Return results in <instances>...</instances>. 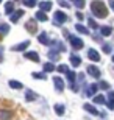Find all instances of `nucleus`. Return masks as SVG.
Here are the masks:
<instances>
[{
    "mask_svg": "<svg viewBox=\"0 0 114 120\" xmlns=\"http://www.w3.org/2000/svg\"><path fill=\"white\" fill-rule=\"evenodd\" d=\"M91 9H92V13L95 14L97 17H106V14H108V9H106L105 3H103V2H100V0L92 2Z\"/></svg>",
    "mask_w": 114,
    "mask_h": 120,
    "instance_id": "nucleus-1",
    "label": "nucleus"
},
{
    "mask_svg": "<svg viewBox=\"0 0 114 120\" xmlns=\"http://www.w3.org/2000/svg\"><path fill=\"white\" fill-rule=\"evenodd\" d=\"M66 20H67V16L64 13H61V11H56V13H55V20H53L55 25L59 27V25H61L63 22H66Z\"/></svg>",
    "mask_w": 114,
    "mask_h": 120,
    "instance_id": "nucleus-2",
    "label": "nucleus"
},
{
    "mask_svg": "<svg viewBox=\"0 0 114 120\" xmlns=\"http://www.w3.org/2000/svg\"><path fill=\"white\" fill-rule=\"evenodd\" d=\"M28 45H30V41H24V42H19V44L13 45L11 50H13V52H24V50L28 49Z\"/></svg>",
    "mask_w": 114,
    "mask_h": 120,
    "instance_id": "nucleus-3",
    "label": "nucleus"
},
{
    "mask_svg": "<svg viewBox=\"0 0 114 120\" xmlns=\"http://www.w3.org/2000/svg\"><path fill=\"white\" fill-rule=\"evenodd\" d=\"M69 41H70V44H72V47H74L75 50H80L81 47H83V41L80 39V38H75V36H69Z\"/></svg>",
    "mask_w": 114,
    "mask_h": 120,
    "instance_id": "nucleus-4",
    "label": "nucleus"
},
{
    "mask_svg": "<svg viewBox=\"0 0 114 120\" xmlns=\"http://www.w3.org/2000/svg\"><path fill=\"white\" fill-rule=\"evenodd\" d=\"M88 73L91 76H94V78H100V75H102V72H100V69L97 66H89L88 67Z\"/></svg>",
    "mask_w": 114,
    "mask_h": 120,
    "instance_id": "nucleus-5",
    "label": "nucleus"
},
{
    "mask_svg": "<svg viewBox=\"0 0 114 120\" xmlns=\"http://www.w3.org/2000/svg\"><path fill=\"white\" fill-rule=\"evenodd\" d=\"M53 84H55L58 92H63V89H64V81H63L59 76H55V78H53Z\"/></svg>",
    "mask_w": 114,
    "mask_h": 120,
    "instance_id": "nucleus-6",
    "label": "nucleus"
},
{
    "mask_svg": "<svg viewBox=\"0 0 114 120\" xmlns=\"http://www.w3.org/2000/svg\"><path fill=\"white\" fill-rule=\"evenodd\" d=\"M27 59H30V61L33 62H39V55L36 53V52H27L25 55H24Z\"/></svg>",
    "mask_w": 114,
    "mask_h": 120,
    "instance_id": "nucleus-7",
    "label": "nucleus"
},
{
    "mask_svg": "<svg viewBox=\"0 0 114 120\" xmlns=\"http://www.w3.org/2000/svg\"><path fill=\"white\" fill-rule=\"evenodd\" d=\"M22 16H24V11H22V9H17V11H14V13L9 16V19H11V22H13V23H16Z\"/></svg>",
    "mask_w": 114,
    "mask_h": 120,
    "instance_id": "nucleus-8",
    "label": "nucleus"
},
{
    "mask_svg": "<svg viewBox=\"0 0 114 120\" xmlns=\"http://www.w3.org/2000/svg\"><path fill=\"white\" fill-rule=\"evenodd\" d=\"M36 98H38V94L36 92H33V90H30V89L25 90V100L27 101H35Z\"/></svg>",
    "mask_w": 114,
    "mask_h": 120,
    "instance_id": "nucleus-9",
    "label": "nucleus"
},
{
    "mask_svg": "<svg viewBox=\"0 0 114 120\" xmlns=\"http://www.w3.org/2000/svg\"><path fill=\"white\" fill-rule=\"evenodd\" d=\"M88 56H89V59H92L94 62H98V61H100V55L97 53V50H94V49H91L88 52Z\"/></svg>",
    "mask_w": 114,
    "mask_h": 120,
    "instance_id": "nucleus-10",
    "label": "nucleus"
},
{
    "mask_svg": "<svg viewBox=\"0 0 114 120\" xmlns=\"http://www.w3.org/2000/svg\"><path fill=\"white\" fill-rule=\"evenodd\" d=\"M8 86L11 87V89H16V90H19V89H22V87H24L22 83H20V81H16V80H9Z\"/></svg>",
    "mask_w": 114,
    "mask_h": 120,
    "instance_id": "nucleus-11",
    "label": "nucleus"
},
{
    "mask_svg": "<svg viewBox=\"0 0 114 120\" xmlns=\"http://www.w3.org/2000/svg\"><path fill=\"white\" fill-rule=\"evenodd\" d=\"M84 111H88L89 114H92V116H97V114H98V111H97V108L94 106V105H91V103H86V105H84Z\"/></svg>",
    "mask_w": 114,
    "mask_h": 120,
    "instance_id": "nucleus-12",
    "label": "nucleus"
},
{
    "mask_svg": "<svg viewBox=\"0 0 114 120\" xmlns=\"http://www.w3.org/2000/svg\"><path fill=\"white\" fill-rule=\"evenodd\" d=\"M13 117V112L8 109H0V120H9Z\"/></svg>",
    "mask_w": 114,
    "mask_h": 120,
    "instance_id": "nucleus-13",
    "label": "nucleus"
},
{
    "mask_svg": "<svg viewBox=\"0 0 114 120\" xmlns=\"http://www.w3.org/2000/svg\"><path fill=\"white\" fill-rule=\"evenodd\" d=\"M53 109H55V112H56L58 116H64V112H66V106L64 105H59V103H56L53 106Z\"/></svg>",
    "mask_w": 114,
    "mask_h": 120,
    "instance_id": "nucleus-14",
    "label": "nucleus"
},
{
    "mask_svg": "<svg viewBox=\"0 0 114 120\" xmlns=\"http://www.w3.org/2000/svg\"><path fill=\"white\" fill-rule=\"evenodd\" d=\"M38 41H39L41 44H44V45H48V44H50V39L47 38V33H44V31H42V33L39 34V38H38Z\"/></svg>",
    "mask_w": 114,
    "mask_h": 120,
    "instance_id": "nucleus-15",
    "label": "nucleus"
},
{
    "mask_svg": "<svg viewBox=\"0 0 114 120\" xmlns=\"http://www.w3.org/2000/svg\"><path fill=\"white\" fill-rule=\"evenodd\" d=\"M13 13H14V3H13V2H8V3L5 5V14L11 16Z\"/></svg>",
    "mask_w": 114,
    "mask_h": 120,
    "instance_id": "nucleus-16",
    "label": "nucleus"
},
{
    "mask_svg": "<svg viewBox=\"0 0 114 120\" xmlns=\"http://www.w3.org/2000/svg\"><path fill=\"white\" fill-rule=\"evenodd\" d=\"M70 64L74 67H78L80 64H81V58L77 56V55H72V56H70Z\"/></svg>",
    "mask_w": 114,
    "mask_h": 120,
    "instance_id": "nucleus-17",
    "label": "nucleus"
},
{
    "mask_svg": "<svg viewBox=\"0 0 114 120\" xmlns=\"http://www.w3.org/2000/svg\"><path fill=\"white\" fill-rule=\"evenodd\" d=\"M8 31H9V25H8V23L0 22V34L5 36V34H8Z\"/></svg>",
    "mask_w": 114,
    "mask_h": 120,
    "instance_id": "nucleus-18",
    "label": "nucleus"
},
{
    "mask_svg": "<svg viewBox=\"0 0 114 120\" xmlns=\"http://www.w3.org/2000/svg\"><path fill=\"white\" fill-rule=\"evenodd\" d=\"M39 6H41V11H48V9L52 8V2H41L39 3Z\"/></svg>",
    "mask_w": 114,
    "mask_h": 120,
    "instance_id": "nucleus-19",
    "label": "nucleus"
},
{
    "mask_svg": "<svg viewBox=\"0 0 114 120\" xmlns=\"http://www.w3.org/2000/svg\"><path fill=\"white\" fill-rule=\"evenodd\" d=\"M25 28H27L28 31H30V33H35V31H36L35 20H28V22H27V25H25Z\"/></svg>",
    "mask_w": 114,
    "mask_h": 120,
    "instance_id": "nucleus-20",
    "label": "nucleus"
},
{
    "mask_svg": "<svg viewBox=\"0 0 114 120\" xmlns=\"http://www.w3.org/2000/svg\"><path fill=\"white\" fill-rule=\"evenodd\" d=\"M31 76H33L35 80H45V78H47L42 72H33V73H31Z\"/></svg>",
    "mask_w": 114,
    "mask_h": 120,
    "instance_id": "nucleus-21",
    "label": "nucleus"
},
{
    "mask_svg": "<svg viewBox=\"0 0 114 120\" xmlns=\"http://www.w3.org/2000/svg\"><path fill=\"white\" fill-rule=\"evenodd\" d=\"M36 20H41V22H45V20H47V16H45L44 11H39V13H36Z\"/></svg>",
    "mask_w": 114,
    "mask_h": 120,
    "instance_id": "nucleus-22",
    "label": "nucleus"
},
{
    "mask_svg": "<svg viewBox=\"0 0 114 120\" xmlns=\"http://www.w3.org/2000/svg\"><path fill=\"white\" fill-rule=\"evenodd\" d=\"M55 70V64L53 62H45L44 64V72H53Z\"/></svg>",
    "mask_w": 114,
    "mask_h": 120,
    "instance_id": "nucleus-23",
    "label": "nucleus"
},
{
    "mask_svg": "<svg viewBox=\"0 0 114 120\" xmlns=\"http://www.w3.org/2000/svg\"><path fill=\"white\" fill-rule=\"evenodd\" d=\"M92 101L97 103V105H102V103H105V97H103V95H95Z\"/></svg>",
    "mask_w": 114,
    "mask_h": 120,
    "instance_id": "nucleus-24",
    "label": "nucleus"
},
{
    "mask_svg": "<svg viewBox=\"0 0 114 120\" xmlns=\"http://www.w3.org/2000/svg\"><path fill=\"white\" fill-rule=\"evenodd\" d=\"M97 89H98V86H97V84H91V86H89V89H88V95H94V94L97 92Z\"/></svg>",
    "mask_w": 114,
    "mask_h": 120,
    "instance_id": "nucleus-25",
    "label": "nucleus"
},
{
    "mask_svg": "<svg viewBox=\"0 0 114 120\" xmlns=\"http://www.w3.org/2000/svg\"><path fill=\"white\" fill-rule=\"evenodd\" d=\"M48 58L52 59V61H58L59 55H58V52H48Z\"/></svg>",
    "mask_w": 114,
    "mask_h": 120,
    "instance_id": "nucleus-26",
    "label": "nucleus"
},
{
    "mask_svg": "<svg viewBox=\"0 0 114 120\" xmlns=\"http://www.w3.org/2000/svg\"><path fill=\"white\" fill-rule=\"evenodd\" d=\"M66 75H67V80H69L70 83H74V81H75V75H77V73H74V72L67 70V72H66Z\"/></svg>",
    "mask_w": 114,
    "mask_h": 120,
    "instance_id": "nucleus-27",
    "label": "nucleus"
},
{
    "mask_svg": "<svg viewBox=\"0 0 114 120\" xmlns=\"http://www.w3.org/2000/svg\"><path fill=\"white\" fill-rule=\"evenodd\" d=\"M22 2H24L25 6H28V8H33V6L36 5V0H22Z\"/></svg>",
    "mask_w": 114,
    "mask_h": 120,
    "instance_id": "nucleus-28",
    "label": "nucleus"
},
{
    "mask_svg": "<svg viewBox=\"0 0 114 120\" xmlns=\"http://www.w3.org/2000/svg\"><path fill=\"white\" fill-rule=\"evenodd\" d=\"M67 70H69V69H67V66H64V64L58 66V72H61V73H66Z\"/></svg>",
    "mask_w": 114,
    "mask_h": 120,
    "instance_id": "nucleus-29",
    "label": "nucleus"
},
{
    "mask_svg": "<svg viewBox=\"0 0 114 120\" xmlns=\"http://www.w3.org/2000/svg\"><path fill=\"white\" fill-rule=\"evenodd\" d=\"M77 30H78L80 33H83V34H86V33H88V30H86V28H84L83 25H80V23L77 25Z\"/></svg>",
    "mask_w": 114,
    "mask_h": 120,
    "instance_id": "nucleus-30",
    "label": "nucleus"
},
{
    "mask_svg": "<svg viewBox=\"0 0 114 120\" xmlns=\"http://www.w3.org/2000/svg\"><path fill=\"white\" fill-rule=\"evenodd\" d=\"M111 31L113 30H111L110 27H103L102 28V33H103V34H111Z\"/></svg>",
    "mask_w": 114,
    "mask_h": 120,
    "instance_id": "nucleus-31",
    "label": "nucleus"
},
{
    "mask_svg": "<svg viewBox=\"0 0 114 120\" xmlns=\"http://www.w3.org/2000/svg\"><path fill=\"white\" fill-rule=\"evenodd\" d=\"M108 87H110V84H108L106 81H102V83H100V89H105V90H108Z\"/></svg>",
    "mask_w": 114,
    "mask_h": 120,
    "instance_id": "nucleus-32",
    "label": "nucleus"
},
{
    "mask_svg": "<svg viewBox=\"0 0 114 120\" xmlns=\"http://www.w3.org/2000/svg\"><path fill=\"white\" fill-rule=\"evenodd\" d=\"M103 52H105V53H111V45L105 44V45H103Z\"/></svg>",
    "mask_w": 114,
    "mask_h": 120,
    "instance_id": "nucleus-33",
    "label": "nucleus"
},
{
    "mask_svg": "<svg viewBox=\"0 0 114 120\" xmlns=\"http://www.w3.org/2000/svg\"><path fill=\"white\" fill-rule=\"evenodd\" d=\"M75 5H77L78 8H83L84 6V0H75Z\"/></svg>",
    "mask_w": 114,
    "mask_h": 120,
    "instance_id": "nucleus-34",
    "label": "nucleus"
},
{
    "mask_svg": "<svg viewBox=\"0 0 114 120\" xmlns=\"http://www.w3.org/2000/svg\"><path fill=\"white\" fill-rule=\"evenodd\" d=\"M108 108H110V109H114V100H111V98H110V101H108Z\"/></svg>",
    "mask_w": 114,
    "mask_h": 120,
    "instance_id": "nucleus-35",
    "label": "nucleus"
},
{
    "mask_svg": "<svg viewBox=\"0 0 114 120\" xmlns=\"http://www.w3.org/2000/svg\"><path fill=\"white\" fill-rule=\"evenodd\" d=\"M0 62H3V47L0 45Z\"/></svg>",
    "mask_w": 114,
    "mask_h": 120,
    "instance_id": "nucleus-36",
    "label": "nucleus"
},
{
    "mask_svg": "<svg viewBox=\"0 0 114 120\" xmlns=\"http://www.w3.org/2000/svg\"><path fill=\"white\" fill-rule=\"evenodd\" d=\"M89 25H91L92 28H95V27H97V23L94 22V20H92V19H89Z\"/></svg>",
    "mask_w": 114,
    "mask_h": 120,
    "instance_id": "nucleus-37",
    "label": "nucleus"
},
{
    "mask_svg": "<svg viewBox=\"0 0 114 120\" xmlns=\"http://www.w3.org/2000/svg\"><path fill=\"white\" fill-rule=\"evenodd\" d=\"M110 98H111V100H114V90H111V92H110Z\"/></svg>",
    "mask_w": 114,
    "mask_h": 120,
    "instance_id": "nucleus-38",
    "label": "nucleus"
},
{
    "mask_svg": "<svg viewBox=\"0 0 114 120\" xmlns=\"http://www.w3.org/2000/svg\"><path fill=\"white\" fill-rule=\"evenodd\" d=\"M111 6H113V8H114V2H111Z\"/></svg>",
    "mask_w": 114,
    "mask_h": 120,
    "instance_id": "nucleus-39",
    "label": "nucleus"
},
{
    "mask_svg": "<svg viewBox=\"0 0 114 120\" xmlns=\"http://www.w3.org/2000/svg\"><path fill=\"white\" fill-rule=\"evenodd\" d=\"M113 62H114V55H113Z\"/></svg>",
    "mask_w": 114,
    "mask_h": 120,
    "instance_id": "nucleus-40",
    "label": "nucleus"
},
{
    "mask_svg": "<svg viewBox=\"0 0 114 120\" xmlns=\"http://www.w3.org/2000/svg\"><path fill=\"white\" fill-rule=\"evenodd\" d=\"M0 3H2V0H0Z\"/></svg>",
    "mask_w": 114,
    "mask_h": 120,
    "instance_id": "nucleus-41",
    "label": "nucleus"
}]
</instances>
